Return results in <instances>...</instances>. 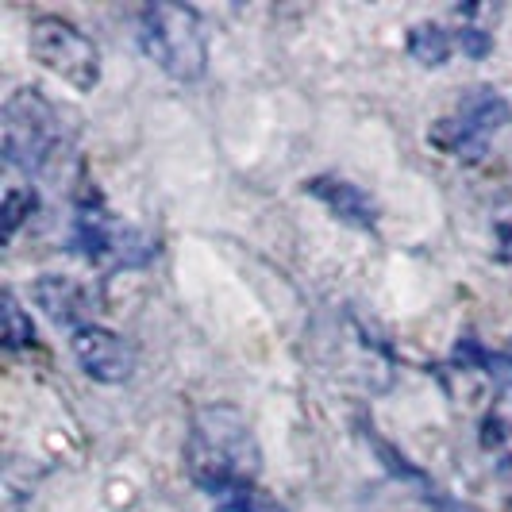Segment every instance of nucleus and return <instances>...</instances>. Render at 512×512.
Listing matches in <instances>:
<instances>
[{"label":"nucleus","mask_w":512,"mask_h":512,"mask_svg":"<svg viewBox=\"0 0 512 512\" xmlns=\"http://www.w3.org/2000/svg\"><path fill=\"white\" fill-rule=\"evenodd\" d=\"M139 43L174 81H197L208 70V31L197 8L158 0L139 12Z\"/></svg>","instance_id":"nucleus-3"},{"label":"nucleus","mask_w":512,"mask_h":512,"mask_svg":"<svg viewBox=\"0 0 512 512\" xmlns=\"http://www.w3.org/2000/svg\"><path fill=\"white\" fill-rule=\"evenodd\" d=\"M405 47H409L412 62H420L424 70H439V66H447V58H451V51H455V35H451L443 24L424 20V24L409 27Z\"/></svg>","instance_id":"nucleus-10"},{"label":"nucleus","mask_w":512,"mask_h":512,"mask_svg":"<svg viewBox=\"0 0 512 512\" xmlns=\"http://www.w3.org/2000/svg\"><path fill=\"white\" fill-rule=\"evenodd\" d=\"M216 512H285V505L278 497H270V493H262V489H243V493H231L220 501V509Z\"/></svg>","instance_id":"nucleus-13"},{"label":"nucleus","mask_w":512,"mask_h":512,"mask_svg":"<svg viewBox=\"0 0 512 512\" xmlns=\"http://www.w3.org/2000/svg\"><path fill=\"white\" fill-rule=\"evenodd\" d=\"M0 151H4V170L12 174H43L66 151V124L39 89H16L4 112H0Z\"/></svg>","instance_id":"nucleus-2"},{"label":"nucleus","mask_w":512,"mask_h":512,"mask_svg":"<svg viewBox=\"0 0 512 512\" xmlns=\"http://www.w3.org/2000/svg\"><path fill=\"white\" fill-rule=\"evenodd\" d=\"M305 193L316 197L320 205L332 212L335 220H343V224H351V228H359V231H374L378 220H382L378 201H374L362 185L339 178V174H316V178H308Z\"/></svg>","instance_id":"nucleus-7"},{"label":"nucleus","mask_w":512,"mask_h":512,"mask_svg":"<svg viewBox=\"0 0 512 512\" xmlns=\"http://www.w3.org/2000/svg\"><path fill=\"white\" fill-rule=\"evenodd\" d=\"M512 120L509 101L489 89V85H478L462 97L447 116H439L432 131H428V143L436 151L451 154V158H466V162H478L482 154L489 151L493 135L505 128Z\"/></svg>","instance_id":"nucleus-5"},{"label":"nucleus","mask_w":512,"mask_h":512,"mask_svg":"<svg viewBox=\"0 0 512 512\" xmlns=\"http://www.w3.org/2000/svg\"><path fill=\"white\" fill-rule=\"evenodd\" d=\"M0 339H4L8 351H24L35 343V324H31V316L24 312L20 297L12 289L0 293Z\"/></svg>","instance_id":"nucleus-12"},{"label":"nucleus","mask_w":512,"mask_h":512,"mask_svg":"<svg viewBox=\"0 0 512 512\" xmlns=\"http://www.w3.org/2000/svg\"><path fill=\"white\" fill-rule=\"evenodd\" d=\"M39 208V197H35V185L24 178L4 181V197H0V224H4V243L16 239V231L24 228V220Z\"/></svg>","instance_id":"nucleus-11"},{"label":"nucleus","mask_w":512,"mask_h":512,"mask_svg":"<svg viewBox=\"0 0 512 512\" xmlns=\"http://www.w3.org/2000/svg\"><path fill=\"white\" fill-rule=\"evenodd\" d=\"M497 486H501V497H505V505L512 512V455L497 462Z\"/></svg>","instance_id":"nucleus-15"},{"label":"nucleus","mask_w":512,"mask_h":512,"mask_svg":"<svg viewBox=\"0 0 512 512\" xmlns=\"http://www.w3.org/2000/svg\"><path fill=\"white\" fill-rule=\"evenodd\" d=\"M455 47H462V54L466 58H486V54H493V31L489 27H478V24H466L462 20L459 27H455Z\"/></svg>","instance_id":"nucleus-14"},{"label":"nucleus","mask_w":512,"mask_h":512,"mask_svg":"<svg viewBox=\"0 0 512 512\" xmlns=\"http://www.w3.org/2000/svg\"><path fill=\"white\" fill-rule=\"evenodd\" d=\"M31 297L35 305L47 312V320L81 332L89 328V316H93V301H89V289L74 278H62V274H43L39 282L31 285Z\"/></svg>","instance_id":"nucleus-9"},{"label":"nucleus","mask_w":512,"mask_h":512,"mask_svg":"<svg viewBox=\"0 0 512 512\" xmlns=\"http://www.w3.org/2000/svg\"><path fill=\"white\" fill-rule=\"evenodd\" d=\"M185 470L193 486H201L220 501L231 493L255 489L262 474V447L251 420L224 401L193 409L185 432Z\"/></svg>","instance_id":"nucleus-1"},{"label":"nucleus","mask_w":512,"mask_h":512,"mask_svg":"<svg viewBox=\"0 0 512 512\" xmlns=\"http://www.w3.org/2000/svg\"><path fill=\"white\" fill-rule=\"evenodd\" d=\"M27 51L47 74L66 81L77 93H93L101 85V51H97V43L77 24L62 20V16H35L31 27H27Z\"/></svg>","instance_id":"nucleus-4"},{"label":"nucleus","mask_w":512,"mask_h":512,"mask_svg":"<svg viewBox=\"0 0 512 512\" xmlns=\"http://www.w3.org/2000/svg\"><path fill=\"white\" fill-rule=\"evenodd\" d=\"M70 347H74L77 366L101 385H120L131 378L135 370V351L124 335H116L112 328L101 324H89L81 332L70 335Z\"/></svg>","instance_id":"nucleus-6"},{"label":"nucleus","mask_w":512,"mask_h":512,"mask_svg":"<svg viewBox=\"0 0 512 512\" xmlns=\"http://www.w3.org/2000/svg\"><path fill=\"white\" fill-rule=\"evenodd\" d=\"M74 251L85 262H108L112 255H120V228L112 220V212L104 208L101 193L97 189H85L77 197L74 208V235H70Z\"/></svg>","instance_id":"nucleus-8"}]
</instances>
